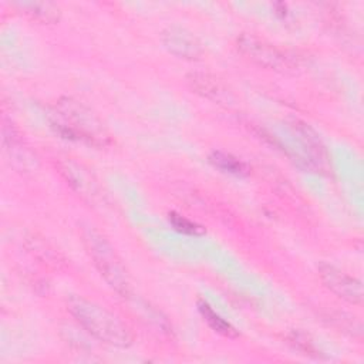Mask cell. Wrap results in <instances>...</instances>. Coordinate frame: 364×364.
<instances>
[{
	"label": "cell",
	"mask_w": 364,
	"mask_h": 364,
	"mask_svg": "<svg viewBox=\"0 0 364 364\" xmlns=\"http://www.w3.org/2000/svg\"><path fill=\"white\" fill-rule=\"evenodd\" d=\"M68 310L77 323L97 340L122 348L132 344L131 328L104 306L84 297H73L68 301Z\"/></svg>",
	"instance_id": "obj_1"
},
{
	"label": "cell",
	"mask_w": 364,
	"mask_h": 364,
	"mask_svg": "<svg viewBox=\"0 0 364 364\" xmlns=\"http://www.w3.org/2000/svg\"><path fill=\"white\" fill-rule=\"evenodd\" d=\"M60 132L71 139L84 141L90 145L104 146L108 144V132L101 119L84 104L64 98L55 105V121Z\"/></svg>",
	"instance_id": "obj_2"
},
{
	"label": "cell",
	"mask_w": 364,
	"mask_h": 364,
	"mask_svg": "<svg viewBox=\"0 0 364 364\" xmlns=\"http://www.w3.org/2000/svg\"><path fill=\"white\" fill-rule=\"evenodd\" d=\"M82 242L104 280L119 294L128 296L129 277L112 245L94 228L82 229Z\"/></svg>",
	"instance_id": "obj_3"
},
{
	"label": "cell",
	"mask_w": 364,
	"mask_h": 364,
	"mask_svg": "<svg viewBox=\"0 0 364 364\" xmlns=\"http://www.w3.org/2000/svg\"><path fill=\"white\" fill-rule=\"evenodd\" d=\"M237 50L255 64L269 70L284 71L291 67L290 58L284 51L255 34H242L237 38Z\"/></svg>",
	"instance_id": "obj_4"
},
{
	"label": "cell",
	"mask_w": 364,
	"mask_h": 364,
	"mask_svg": "<svg viewBox=\"0 0 364 364\" xmlns=\"http://www.w3.org/2000/svg\"><path fill=\"white\" fill-rule=\"evenodd\" d=\"M318 277L331 293L344 301L350 304L363 303V286L358 279L327 263L318 266Z\"/></svg>",
	"instance_id": "obj_5"
},
{
	"label": "cell",
	"mask_w": 364,
	"mask_h": 364,
	"mask_svg": "<svg viewBox=\"0 0 364 364\" xmlns=\"http://www.w3.org/2000/svg\"><path fill=\"white\" fill-rule=\"evenodd\" d=\"M290 128L303 149L304 161L320 172L327 171L330 166V155L317 132L301 121H293Z\"/></svg>",
	"instance_id": "obj_6"
},
{
	"label": "cell",
	"mask_w": 364,
	"mask_h": 364,
	"mask_svg": "<svg viewBox=\"0 0 364 364\" xmlns=\"http://www.w3.org/2000/svg\"><path fill=\"white\" fill-rule=\"evenodd\" d=\"M60 172L67 183L82 198L90 202H95L101 196V188L98 181L88 168L74 159H63L58 164Z\"/></svg>",
	"instance_id": "obj_7"
},
{
	"label": "cell",
	"mask_w": 364,
	"mask_h": 364,
	"mask_svg": "<svg viewBox=\"0 0 364 364\" xmlns=\"http://www.w3.org/2000/svg\"><path fill=\"white\" fill-rule=\"evenodd\" d=\"M3 145L11 165L21 172H30L37 166V158L30 146L21 138L17 128L4 119L3 122Z\"/></svg>",
	"instance_id": "obj_8"
},
{
	"label": "cell",
	"mask_w": 364,
	"mask_h": 364,
	"mask_svg": "<svg viewBox=\"0 0 364 364\" xmlns=\"http://www.w3.org/2000/svg\"><path fill=\"white\" fill-rule=\"evenodd\" d=\"M161 40L165 48L178 58L193 61L199 60L203 54L200 41L186 28L178 26L168 27L164 30Z\"/></svg>",
	"instance_id": "obj_9"
},
{
	"label": "cell",
	"mask_w": 364,
	"mask_h": 364,
	"mask_svg": "<svg viewBox=\"0 0 364 364\" xmlns=\"http://www.w3.org/2000/svg\"><path fill=\"white\" fill-rule=\"evenodd\" d=\"M188 82L196 94H199L213 102L230 105L233 101V97H232L230 91L228 90V87L220 80H218L216 77H213L210 74L193 73L188 77Z\"/></svg>",
	"instance_id": "obj_10"
},
{
	"label": "cell",
	"mask_w": 364,
	"mask_h": 364,
	"mask_svg": "<svg viewBox=\"0 0 364 364\" xmlns=\"http://www.w3.org/2000/svg\"><path fill=\"white\" fill-rule=\"evenodd\" d=\"M18 7L26 16L38 21V23H55L60 18V9L57 4L50 1H23L17 3Z\"/></svg>",
	"instance_id": "obj_11"
},
{
	"label": "cell",
	"mask_w": 364,
	"mask_h": 364,
	"mask_svg": "<svg viewBox=\"0 0 364 364\" xmlns=\"http://www.w3.org/2000/svg\"><path fill=\"white\" fill-rule=\"evenodd\" d=\"M198 309H199L203 320L208 323V326L215 333H218L223 337H229V338L237 337V331L235 330V327L230 323H228L226 320H223L206 301L199 300L198 301Z\"/></svg>",
	"instance_id": "obj_12"
},
{
	"label": "cell",
	"mask_w": 364,
	"mask_h": 364,
	"mask_svg": "<svg viewBox=\"0 0 364 364\" xmlns=\"http://www.w3.org/2000/svg\"><path fill=\"white\" fill-rule=\"evenodd\" d=\"M209 161L218 169L232 173V175H236V176H246L249 173V168L243 161H240L239 158L233 156L232 154H226L223 151H213L209 155Z\"/></svg>",
	"instance_id": "obj_13"
},
{
	"label": "cell",
	"mask_w": 364,
	"mask_h": 364,
	"mask_svg": "<svg viewBox=\"0 0 364 364\" xmlns=\"http://www.w3.org/2000/svg\"><path fill=\"white\" fill-rule=\"evenodd\" d=\"M168 220L173 226V229L181 233L191 235V236H199V235L205 233V229L200 225H198L196 222H192L191 219H188L179 213L171 212L168 215Z\"/></svg>",
	"instance_id": "obj_14"
},
{
	"label": "cell",
	"mask_w": 364,
	"mask_h": 364,
	"mask_svg": "<svg viewBox=\"0 0 364 364\" xmlns=\"http://www.w3.org/2000/svg\"><path fill=\"white\" fill-rule=\"evenodd\" d=\"M289 341L294 346V348L303 351V354L311 355V357H316V358L320 357V353L317 351V348L310 343V340H307V337L304 334L291 333L290 337H289Z\"/></svg>",
	"instance_id": "obj_15"
}]
</instances>
